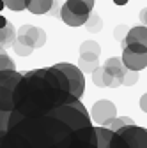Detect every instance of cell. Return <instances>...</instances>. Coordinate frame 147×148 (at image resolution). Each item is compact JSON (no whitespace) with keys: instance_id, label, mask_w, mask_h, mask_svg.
Wrapping results in <instances>:
<instances>
[{"instance_id":"obj_1","label":"cell","mask_w":147,"mask_h":148,"mask_svg":"<svg viewBox=\"0 0 147 148\" xmlns=\"http://www.w3.org/2000/svg\"><path fill=\"white\" fill-rule=\"evenodd\" d=\"M108 131L94 127L80 99L73 97L41 111L12 109L0 148H106Z\"/></svg>"},{"instance_id":"obj_2","label":"cell","mask_w":147,"mask_h":148,"mask_svg":"<svg viewBox=\"0 0 147 148\" xmlns=\"http://www.w3.org/2000/svg\"><path fill=\"white\" fill-rule=\"evenodd\" d=\"M21 78H23V72H16V69L14 71H0V111L11 113L14 109L12 94Z\"/></svg>"},{"instance_id":"obj_3","label":"cell","mask_w":147,"mask_h":148,"mask_svg":"<svg viewBox=\"0 0 147 148\" xmlns=\"http://www.w3.org/2000/svg\"><path fill=\"white\" fill-rule=\"evenodd\" d=\"M115 132L128 143L130 148H147V129L144 127L131 123V125H124L117 129Z\"/></svg>"},{"instance_id":"obj_4","label":"cell","mask_w":147,"mask_h":148,"mask_svg":"<svg viewBox=\"0 0 147 148\" xmlns=\"http://www.w3.org/2000/svg\"><path fill=\"white\" fill-rule=\"evenodd\" d=\"M57 67L66 74V78H67V81H69V86H71V94L75 95L76 99H80V97L83 95V90H85L83 72H82L76 65H71V64H66V62L57 64Z\"/></svg>"},{"instance_id":"obj_5","label":"cell","mask_w":147,"mask_h":148,"mask_svg":"<svg viewBox=\"0 0 147 148\" xmlns=\"http://www.w3.org/2000/svg\"><path fill=\"white\" fill-rule=\"evenodd\" d=\"M16 39L20 42H23V44L32 46L34 49L35 48H43L44 42H46V32L43 28L34 27V25H23L16 32Z\"/></svg>"},{"instance_id":"obj_6","label":"cell","mask_w":147,"mask_h":148,"mask_svg":"<svg viewBox=\"0 0 147 148\" xmlns=\"http://www.w3.org/2000/svg\"><path fill=\"white\" fill-rule=\"evenodd\" d=\"M114 116H117V108H115V104L112 101H108V99L98 101L92 106V109H90V118H92L96 123H99V125H103L106 120L114 118Z\"/></svg>"},{"instance_id":"obj_7","label":"cell","mask_w":147,"mask_h":148,"mask_svg":"<svg viewBox=\"0 0 147 148\" xmlns=\"http://www.w3.org/2000/svg\"><path fill=\"white\" fill-rule=\"evenodd\" d=\"M122 64L126 65V69H131V71H142L147 67V51L144 53H137L124 48L122 49Z\"/></svg>"},{"instance_id":"obj_8","label":"cell","mask_w":147,"mask_h":148,"mask_svg":"<svg viewBox=\"0 0 147 148\" xmlns=\"http://www.w3.org/2000/svg\"><path fill=\"white\" fill-rule=\"evenodd\" d=\"M103 69L112 76L114 83H112V88H117L122 85V76H124V72H126V65L122 64L121 58L117 57H112V58H108L105 64H103Z\"/></svg>"},{"instance_id":"obj_9","label":"cell","mask_w":147,"mask_h":148,"mask_svg":"<svg viewBox=\"0 0 147 148\" xmlns=\"http://www.w3.org/2000/svg\"><path fill=\"white\" fill-rule=\"evenodd\" d=\"M130 42H138V44H144L147 48V27H133L128 30L126 37L121 41V46L124 48L126 44H130Z\"/></svg>"},{"instance_id":"obj_10","label":"cell","mask_w":147,"mask_h":148,"mask_svg":"<svg viewBox=\"0 0 147 148\" xmlns=\"http://www.w3.org/2000/svg\"><path fill=\"white\" fill-rule=\"evenodd\" d=\"M60 18L64 20V23L69 25V27H82V25H85L89 14H76V12L69 11L66 5H62L60 7Z\"/></svg>"},{"instance_id":"obj_11","label":"cell","mask_w":147,"mask_h":148,"mask_svg":"<svg viewBox=\"0 0 147 148\" xmlns=\"http://www.w3.org/2000/svg\"><path fill=\"white\" fill-rule=\"evenodd\" d=\"M14 41H16V30H14V25L7 21L4 27H0V46L9 48V46H12Z\"/></svg>"},{"instance_id":"obj_12","label":"cell","mask_w":147,"mask_h":148,"mask_svg":"<svg viewBox=\"0 0 147 148\" xmlns=\"http://www.w3.org/2000/svg\"><path fill=\"white\" fill-rule=\"evenodd\" d=\"M53 0H27V9L32 14H46Z\"/></svg>"},{"instance_id":"obj_13","label":"cell","mask_w":147,"mask_h":148,"mask_svg":"<svg viewBox=\"0 0 147 148\" xmlns=\"http://www.w3.org/2000/svg\"><path fill=\"white\" fill-rule=\"evenodd\" d=\"M131 123H135V122H133L130 116H114V118L106 120V122L103 123V127L110 129V131H117V129H121V127H124V125H131Z\"/></svg>"},{"instance_id":"obj_14","label":"cell","mask_w":147,"mask_h":148,"mask_svg":"<svg viewBox=\"0 0 147 148\" xmlns=\"http://www.w3.org/2000/svg\"><path fill=\"white\" fill-rule=\"evenodd\" d=\"M85 28H87L89 32L96 34V32H99V30L103 28V20H101L99 16L89 12V18H87V21H85Z\"/></svg>"},{"instance_id":"obj_15","label":"cell","mask_w":147,"mask_h":148,"mask_svg":"<svg viewBox=\"0 0 147 148\" xmlns=\"http://www.w3.org/2000/svg\"><path fill=\"white\" fill-rule=\"evenodd\" d=\"M64 5H66L69 11L76 12V14H89V12H90V9H89L83 2H80V0H67Z\"/></svg>"},{"instance_id":"obj_16","label":"cell","mask_w":147,"mask_h":148,"mask_svg":"<svg viewBox=\"0 0 147 148\" xmlns=\"http://www.w3.org/2000/svg\"><path fill=\"white\" fill-rule=\"evenodd\" d=\"M12 48H14V53H16V55H20V57H28V55L34 51V48H32V46L23 44V42H20L18 39L12 42Z\"/></svg>"},{"instance_id":"obj_17","label":"cell","mask_w":147,"mask_h":148,"mask_svg":"<svg viewBox=\"0 0 147 148\" xmlns=\"http://www.w3.org/2000/svg\"><path fill=\"white\" fill-rule=\"evenodd\" d=\"M80 53H94V55H98V57H99L101 48H99V44L94 42V41H85V42L80 46Z\"/></svg>"},{"instance_id":"obj_18","label":"cell","mask_w":147,"mask_h":148,"mask_svg":"<svg viewBox=\"0 0 147 148\" xmlns=\"http://www.w3.org/2000/svg\"><path fill=\"white\" fill-rule=\"evenodd\" d=\"M137 81H138V71L126 69L124 76H122V85H126V86H133Z\"/></svg>"},{"instance_id":"obj_19","label":"cell","mask_w":147,"mask_h":148,"mask_svg":"<svg viewBox=\"0 0 147 148\" xmlns=\"http://www.w3.org/2000/svg\"><path fill=\"white\" fill-rule=\"evenodd\" d=\"M78 65H80L78 69L82 72H92L96 67H99V60H83V58H80Z\"/></svg>"},{"instance_id":"obj_20","label":"cell","mask_w":147,"mask_h":148,"mask_svg":"<svg viewBox=\"0 0 147 148\" xmlns=\"http://www.w3.org/2000/svg\"><path fill=\"white\" fill-rule=\"evenodd\" d=\"M92 81L96 86L105 88V69H103V65H99L92 71Z\"/></svg>"},{"instance_id":"obj_21","label":"cell","mask_w":147,"mask_h":148,"mask_svg":"<svg viewBox=\"0 0 147 148\" xmlns=\"http://www.w3.org/2000/svg\"><path fill=\"white\" fill-rule=\"evenodd\" d=\"M16 64L12 62V58H9L6 53H0V71H14Z\"/></svg>"},{"instance_id":"obj_22","label":"cell","mask_w":147,"mask_h":148,"mask_svg":"<svg viewBox=\"0 0 147 148\" xmlns=\"http://www.w3.org/2000/svg\"><path fill=\"white\" fill-rule=\"evenodd\" d=\"M4 4L11 11H23V9H27V0H4Z\"/></svg>"},{"instance_id":"obj_23","label":"cell","mask_w":147,"mask_h":148,"mask_svg":"<svg viewBox=\"0 0 147 148\" xmlns=\"http://www.w3.org/2000/svg\"><path fill=\"white\" fill-rule=\"evenodd\" d=\"M60 7H62V4L59 2V0H53V2H51V7H50V11H48L46 14L57 18V16H60Z\"/></svg>"},{"instance_id":"obj_24","label":"cell","mask_w":147,"mask_h":148,"mask_svg":"<svg viewBox=\"0 0 147 148\" xmlns=\"http://www.w3.org/2000/svg\"><path fill=\"white\" fill-rule=\"evenodd\" d=\"M128 30H130V28H128L126 25H119V27L114 30V35H115V39H117V41H122L124 37H126V34H128Z\"/></svg>"},{"instance_id":"obj_25","label":"cell","mask_w":147,"mask_h":148,"mask_svg":"<svg viewBox=\"0 0 147 148\" xmlns=\"http://www.w3.org/2000/svg\"><path fill=\"white\" fill-rule=\"evenodd\" d=\"M124 48L131 49V51H137V53H144V51H147V48H145L144 44H138V42H130V44H126ZM124 48H122V49H124Z\"/></svg>"},{"instance_id":"obj_26","label":"cell","mask_w":147,"mask_h":148,"mask_svg":"<svg viewBox=\"0 0 147 148\" xmlns=\"http://www.w3.org/2000/svg\"><path fill=\"white\" fill-rule=\"evenodd\" d=\"M80 58H83V60H99V57L94 53H80Z\"/></svg>"},{"instance_id":"obj_27","label":"cell","mask_w":147,"mask_h":148,"mask_svg":"<svg viewBox=\"0 0 147 148\" xmlns=\"http://www.w3.org/2000/svg\"><path fill=\"white\" fill-rule=\"evenodd\" d=\"M140 108H142V111H145V113H147V94H144L140 97Z\"/></svg>"},{"instance_id":"obj_28","label":"cell","mask_w":147,"mask_h":148,"mask_svg":"<svg viewBox=\"0 0 147 148\" xmlns=\"http://www.w3.org/2000/svg\"><path fill=\"white\" fill-rule=\"evenodd\" d=\"M140 21H142V23H145V25H147V7H145V9H142V11H140Z\"/></svg>"},{"instance_id":"obj_29","label":"cell","mask_w":147,"mask_h":148,"mask_svg":"<svg viewBox=\"0 0 147 148\" xmlns=\"http://www.w3.org/2000/svg\"><path fill=\"white\" fill-rule=\"evenodd\" d=\"M80 2H83L89 9H92V7H94V0H80Z\"/></svg>"},{"instance_id":"obj_30","label":"cell","mask_w":147,"mask_h":148,"mask_svg":"<svg viewBox=\"0 0 147 148\" xmlns=\"http://www.w3.org/2000/svg\"><path fill=\"white\" fill-rule=\"evenodd\" d=\"M7 21H9V20H7V18H4L2 14H0V27H4V25H6Z\"/></svg>"},{"instance_id":"obj_31","label":"cell","mask_w":147,"mask_h":148,"mask_svg":"<svg viewBox=\"0 0 147 148\" xmlns=\"http://www.w3.org/2000/svg\"><path fill=\"white\" fill-rule=\"evenodd\" d=\"M114 4H117V5H124V4H128V0H114Z\"/></svg>"},{"instance_id":"obj_32","label":"cell","mask_w":147,"mask_h":148,"mask_svg":"<svg viewBox=\"0 0 147 148\" xmlns=\"http://www.w3.org/2000/svg\"><path fill=\"white\" fill-rule=\"evenodd\" d=\"M4 7H6V4H4V0H0V11H2Z\"/></svg>"}]
</instances>
